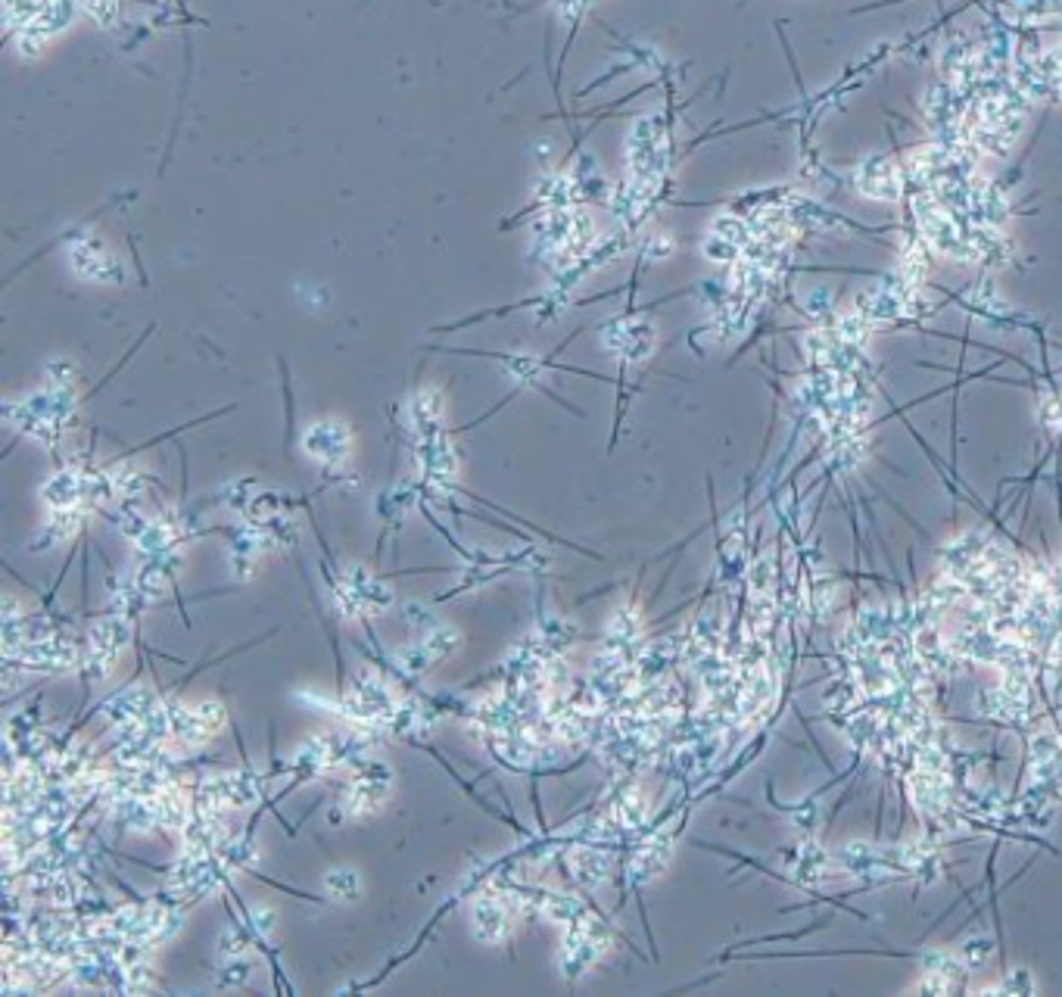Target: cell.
<instances>
[{"instance_id":"3957f363","label":"cell","mask_w":1062,"mask_h":997,"mask_svg":"<svg viewBox=\"0 0 1062 997\" xmlns=\"http://www.w3.org/2000/svg\"><path fill=\"white\" fill-rule=\"evenodd\" d=\"M389 789H393V767L387 761L368 758L355 767L353 779L346 782L337 801L346 808L350 820H365L387 804Z\"/></svg>"},{"instance_id":"e0dca14e","label":"cell","mask_w":1062,"mask_h":997,"mask_svg":"<svg viewBox=\"0 0 1062 997\" xmlns=\"http://www.w3.org/2000/svg\"><path fill=\"white\" fill-rule=\"evenodd\" d=\"M194 710H197V717H200V724L209 729V736H219L221 729L231 724V708L221 702V698H202V702H194Z\"/></svg>"},{"instance_id":"2e32d148","label":"cell","mask_w":1062,"mask_h":997,"mask_svg":"<svg viewBox=\"0 0 1062 997\" xmlns=\"http://www.w3.org/2000/svg\"><path fill=\"white\" fill-rule=\"evenodd\" d=\"M253 979V960L247 957H231V960H221L216 969V985L219 988H247Z\"/></svg>"},{"instance_id":"5b68a950","label":"cell","mask_w":1062,"mask_h":997,"mask_svg":"<svg viewBox=\"0 0 1062 997\" xmlns=\"http://www.w3.org/2000/svg\"><path fill=\"white\" fill-rule=\"evenodd\" d=\"M667 166V135L660 118H642L629 135V175L658 185L660 172Z\"/></svg>"},{"instance_id":"30bf717a","label":"cell","mask_w":1062,"mask_h":997,"mask_svg":"<svg viewBox=\"0 0 1062 997\" xmlns=\"http://www.w3.org/2000/svg\"><path fill=\"white\" fill-rule=\"evenodd\" d=\"M353 693L358 695L384 724H389L393 710H396L399 698H403V693L393 686V679H389L384 671H377L374 664H365V667L353 676Z\"/></svg>"},{"instance_id":"ffe728a7","label":"cell","mask_w":1062,"mask_h":997,"mask_svg":"<svg viewBox=\"0 0 1062 997\" xmlns=\"http://www.w3.org/2000/svg\"><path fill=\"white\" fill-rule=\"evenodd\" d=\"M75 381H79V372L66 359H56V362L48 365V384L51 387H75Z\"/></svg>"},{"instance_id":"7c38bea8","label":"cell","mask_w":1062,"mask_h":997,"mask_svg":"<svg viewBox=\"0 0 1062 997\" xmlns=\"http://www.w3.org/2000/svg\"><path fill=\"white\" fill-rule=\"evenodd\" d=\"M110 474H113V487H116V499H125V502H140L147 490H150V484H156V477L147 474L144 468H137L132 465L128 458H116L113 465H106Z\"/></svg>"},{"instance_id":"9a60e30c","label":"cell","mask_w":1062,"mask_h":997,"mask_svg":"<svg viewBox=\"0 0 1062 997\" xmlns=\"http://www.w3.org/2000/svg\"><path fill=\"white\" fill-rule=\"evenodd\" d=\"M324 892L337 901H358L362 897V880L350 866H337L324 876Z\"/></svg>"},{"instance_id":"52a82bcc","label":"cell","mask_w":1062,"mask_h":997,"mask_svg":"<svg viewBox=\"0 0 1062 997\" xmlns=\"http://www.w3.org/2000/svg\"><path fill=\"white\" fill-rule=\"evenodd\" d=\"M87 465H60L56 471L41 484V499L51 511H69V508L87 506Z\"/></svg>"},{"instance_id":"9c48e42d","label":"cell","mask_w":1062,"mask_h":997,"mask_svg":"<svg viewBox=\"0 0 1062 997\" xmlns=\"http://www.w3.org/2000/svg\"><path fill=\"white\" fill-rule=\"evenodd\" d=\"M97 515L94 508H69V511H51V518L34 530V537L29 540V552L41 555L48 549H56L60 542H69L75 533H85L87 518Z\"/></svg>"},{"instance_id":"5bb4252c","label":"cell","mask_w":1062,"mask_h":997,"mask_svg":"<svg viewBox=\"0 0 1062 997\" xmlns=\"http://www.w3.org/2000/svg\"><path fill=\"white\" fill-rule=\"evenodd\" d=\"M421 640L427 643V648H430V655H434V661H437V667H439L442 661L449 658V655H456L458 648L465 645V633H461L456 624H446V621H442L437 630H430V633L421 636Z\"/></svg>"},{"instance_id":"8992f818","label":"cell","mask_w":1062,"mask_h":997,"mask_svg":"<svg viewBox=\"0 0 1062 997\" xmlns=\"http://www.w3.org/2000/svg\"><path fill=\"white\" fill-rule=\"evenodd\" d=\"M303 453L321 461V468H334V465H346V458L353 453V430L350 424L337 422V418H324L305 427L303 434Z\"/></svg>"},{"instance_id":"4fadbf2b","label":"cell","mask_w":1062,"mask_h":997,"mask_svg":"<svg viewBox=\"0 0 1062 997\" xmlns=\"http://www.w3.org/2000/svg\"><path fill=\"white\" fill-rule=\"evenodd\" d=\"M101 518L106 521V525L113 527L116 533H122L125 540H132V542L147 530V525H150V515L137 506V502H125V499H118V502H113L110 508H103Z\"/></svg>"},{"instance_id":"6da1fadb","label":"cell","mask_w":1062,"mask_h":997,"mask_svg":"<svg viewBox=\"0 0 1062 997\" xmlns=\"http://www.w3.org/2000/svg\"><path fill=\"white\" fill-rule=\"evenodd\" d=\"M523 913H527V907H523L518 892H511L508 885L483 882L471 895V904H468L473 942H480V945H511L514 926H518Z\"/></svg>"},{"instance_id":"44dd1931","label":"cell","mask_w":1062,"mask_h":997,"mask_svg":"<svg viewBox=\"0 0 1062 997\" xmlns=\"http://www.w3.org/2000/svg\"><path fill=\"white\" fill-rule=\"evenodd\" d=\"M82 7H85L87 17H94L101 25H113L118 17L116 0H82Z\"/></svg>"},{"instance_id":"277c9868","label":"cell","mask_w":1062,"mask_h":997,"mask_svg":"<svg viewBox=\"0 0 1062 997\" xmlns=\"http://www.w3.org/2000/svg\"><path fill=\"white\" fill-rule=\"evenodd\" d=\"M69 266H72V271H75L79 278H85L91 284H125V278H128L125 262L106 250V243H103L101 237L87 235V231L72 237V243H69Z\"/></svg>"},{"instance_id":"7a4b0ae2","label":"cell","mask_w":1062,"mask_h":997,"mask_svg":"<svg viewBox=\"0 0 1062 997\" xmlns=\"http://www.w3.org/2000/svg\"><path fill=\"white\" fill-rule=\"evenodd\" d=\"M617 932L607 923L602 913H595L590 923L583 926H571L561 935V951H558V966L564 973L568 985H576L590 969L602 964V957L611 947V938Z\"/></svg>"},{"instance_id":"8fae6325","label":"cell","mask_w":1062,"mask_h":997,"mask_svg":"<svg viewBox=\"0 0 1062 997\" xmlns=\"http://www.w3.org/2000/svg\"><path fill=\"white\" fill-rule=\"evenodd\" d=\"M442 412H446L442 390L439 387L415 390V396L408 399V418H412V427H415V437H427V434H439V430H446V427H442Z\"/></svg>"},{"instance_id":"d6986e66","label":"cell","mask_w":1062,"mask_h":997,"mask_svg":"<svg viewBox=\"0 0 1062 997\" xmlns=\"http://www.w3.org/2000/svg\"><path fill=\"white\" fill-rule=\"evenodd\" d=\"M403 617H405V624H408V630H412L415 636H427L430 630H437V626L442 624V621L437 617V611L427 609L424 602H405Z\"/></svg>"},{"instance_id":"ac0fdd59","label":"cell","mask_w":1062,"mask_h":997,"mask_svg":"<svg viewBox=\"0 0 1062 997\" xmlns=\"http://www.w3.org/2000/svg\"><path fill=\"white\" fill-rule=\"evenodd\" d=\"M156 985H159V973L150 960L125 966V995H150Z\"/></svg>"},{"instance_id":"ba28073f","label":"cell","mask_w":1062,"mask_h":997,"mask_svg":"<svg viewBox=\"0 0 1062 997\" xmlns=\"http://www.w3.org/2000/svg\"><path fill=\"white\" fill-rule=\"evenodd\" d=\"M337 574L343 577V583L355 592V599L362 602V609L368 614H387L396 605V592L387 583V577L372 574L368 568L362 564H350V568H337Z\"/></svg>"}]
</instances>
